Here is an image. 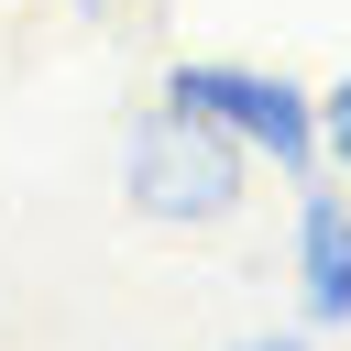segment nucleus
Here are the masks:
<instances>
[{
	"mask_svg": "<svg viewBox=\"0 0 351 351\" xmlns=\"http://www.w3.org/2000/svg\"><path fill=\"white\" fill-rule=\"evenodd\" d=\"M121 197H132V219H154V230H219V219L252 197V154H241L208 110L154 99V110L121 132Z\"/></svg>",
	"mask_w": 351,
	"mask_h": 351,
	"instance_id": "nucleus-1",
	"label": "nucleus"
},
{
	"mask_svg": "<svg viewBox=\"0 0 351 351\" xmlns=\"http://www.w3.org/2000/svg\"><path fill=\"white\" fill-rule=\"evenodd\" d=\"M318 165H340V176H351V77H329V88H318Z\"/></svg>",
	"mask_w": 351,
	"mask_h": 351,
	"instance_id": "nucleus-4",
	"label": "nucleus"
},
{
	"mask_svg": "<svg viewBox=\"0 0 351 351\" xmlns=\"http://www.w3.org/2000/svg\"><path fill=\"white\" fill-rule=\"evenodd\" d=\"M230 351H318V329H241Z\"/></svg>",
	"mask_w": 351,
	"mask_h": 351,
	"instance_id": "nucleus-5",
	"label": "nucleus"
},
{
	"mask_svg": "<svg viewBox=\"0 0 351 351\" xmlns=\"http://www.w3.org/2000/svg\"><path fill=\"white\" fill-rule=\"evenodd\" d=\"M296 296H307V329H351V197L296 176Z\"/></svg>",
	"mask_w": 351,
	"mask_h": 351,
	"instance_id": "nucleus-3",
	"label": "nucleus"
},
{
	"mask_svg": "<svg viewBox=\"0 0 351 351\" xmlns=\"http://www.w3.org/2000/svg\"><path fill=\"white\" fill-rule=\"evenodd\" d=\"M66 11H110V0H66Z\"/></svg>",
	"mask_w": 351,
	"mask_h": 351,
	"instance_id": "nucleus-6",
	"label": "nucleus"
},
{
	"mask_svg": "<svg viewBox=\"0 0 351 351\" xmlns=\"http://www.w3.org/2000/svg\"><path fill=\"white\" fill-rule=\"evenodd\" d=\"M176 110H208L241 154H274V176H318V99L274 66H165Z\"/></svg>",
	"mask_w": 351,
	"mask_h": 351,
	"instance_id": "nucleus-2",
	"label": "nucleus"
}]
</instances>
